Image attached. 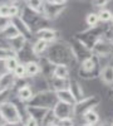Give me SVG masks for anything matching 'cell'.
<instances>
[{
    "label": "cell",
    "mask_w": 113,
    "mask_h": 126,
    "mask_svg": "<svg viewBox=\"0 0 113 126\" xmlns=\"http://www.w3.org/2000/svg\"><path fill=\"white\" fill-rule=\"evenodd\" d=\"M45 57L50 62H53L55 66L63 64L68 67H73L78 63L70 43L64 40H57L55 43L50 44L48 52L45 53Z\"/></svg>",
    "instance_id": "1"
},
{
    "label": "cell",
    "mask_w": 113,
    "mask_h": 126,
    "mask_svg": "<svg viewBox=\"0 0 113 126\" xmlns=\"http://www.w3.org/2000/svg\"><path fill=\"white\" fill-rule=\"evenodd\" d=\"M109 28L111 27H108L107 24L99 23L96 27L88 28L86 30H82V32H79V33H77L75 34V38L80 42L82 44H84L87 48H89L92 50V48L96 46V43H97L99 39H102L103 37L107 35Z\"/></svg>",
    "instance_id": "2"
},
{
    "label": "cell",
    "mask_w": 113,
    "mask_h": 126,
    "mask_svg": "<svg viewBox=\"0 0 113 126\" xmlns=\"http://www.w3.org/2000/svg\"><path fill=\"white\" fill-rule=\"evenodd\" d=\"M102 68H103V64H102L100 58L92 54L90 57L86 58L83 62L79 63L78 75L83 79H94L100 76Z\"/></svg>",
    "instance_id": "3"
},
{
    "label": "cell",
    "mask_w": 113,
    "mask_h": 126,
    "mask_svg": "<svg viewBox=\"0 0 113 126\" xmlns=\"http://www.w3.org/2000/svg\"><path fill=\"white\" fill-rule=\"evenodd\" d=\"M58 102V97H57V92L53 90H47L43 92H38L34 94V97L32 98L29 103L30 106H39L43 109H48V110H53V107L55 106V103Z\"/></svg>",
    "instance_id": "4"
},
{
    "label": "cell",
    "mask_w": 113,
    "mask_h": 126,
    "mask_svg": "<svg viewBox=\"0 0 113 126\" xmlns=\"http://www.w3.org/2000/svg\"><path fill=\"white\" fill-rule=\"evenodd\" d=\"M20 18H22L24 22L33 29V32L43 28V23L44 22H48V20L45 19L44 15L39 14V13H35L33 12V10H30L28 6H23L22 8V13H20Z\"/></svg>",
    "instance_id": "5"
},
{
    "label": "cell",
    "mask_w": 113,
    "mask_h": 126,
    "mask_svg": "<svg viewBox=\"0 0 113 126\" xmlns=\"http://www.w3.org/2000/svg\"><path fill=\"white\" fill-rule=\"evenodd\" d=\"M0 111L5 120V122L9 124H18V122H23V115L22 111L19 110V107L13 102V101H8L5 103H3L0 106Z\"/></svg>",
    "instance_id": "6"
},
{
    "label": "cell",
    "mask_w": 113,
    "mask_h": 126,
    "mask_svg": "<svg viewBox=\"0 0 113 126\" xmlns=\"http://www.w3.org/2000/svg\"><path fill=\"white\" fill-rule=\"evenodd\" d=\"M99 103H100L99 97L94 96V94L86 96L83 100L75 102V105H74V117H82L83 119V116L87 112L94 110Z\"/></svg>",
    "instance_id": "7"
},
{
    "label": "cell",
    "mask_w": 113,
    "mask_h": 126,
    "mask_svg": "<svg viewBox=\"0 0 113 126\" xmlns=\"http://www.w3.org/2000/svg\"><path fill=\"white\" fill-rule=\"evenodd\" d=\"M92 54L100 59H111L113 57V42L107 35L103 37L92 48Z\"/></svg>",
    "instance_id": "8"
},
{
    "label": "cell",
    "mask_w": 113,
    "mask_h": 126,
    "mask_svg": "<svg viewBox=\"0 0 113 126\" xmlns=\"http://www.w3.org/2000/svg\"><path fill=\"white\" fill-rule=\"evenodd\" d=\"M64 10H65V5H58V4L53 3L52 0H45L43 15L45 16L47 20H55L63 14Z\"/></svg>",
    "instance_id": "9"
},
{
    "label": "cell",
    "mask_w": 113,
    "mask_h": 126,
    "mask_svg": "<svg viewBox=\"0 0 113 126\" xmlns=\"http://www.w3.org/2000/svg\"><path fill=\"white\" fill-rule=\"evenodd\" d=\"M53 112H54V115L57 116L58 120L68 119V117H74V105L58 101L55 103V106L53 107Z\"/></svg>",
    "instance_id": "10"
},
{
    "label": "cell",
    "mask_w": 113,
    "mask_h": 126,
    "mask_svg": "<svg viewBox=\"0 0 113 126\" xmlns=\"http://www.w3.org/2000/svg\"><path fill=\"white\" fill-rule=\"evenodd\" d=\"M70 46H72V49H73V52H74V54H75V57H77V61H78V63H80V62H83L86 58H88V57H90L92 56V50L89 49V48H87L84 44H82L80 42L74 37L73 39H72L70 42Z\"/></svg>",
    "instance_id": "11"
},
{
    "label": "cell",
    "mask_w": 113,
    "mask_h": 126,
    "mask_svg": "<svg viewBox=\"0 0 113 126\" xmlns=\"http://www.w3.org/2000/svg\"><path fill=\"white\" fill-rule=\"evenodd\" d=\"M34 37H35V39H42V40L48 42L49 44H53L58 40V32L53 28L43 27L34 32Z\"/></svg>",
    "instance_id": "12"
},
{
    "label": "cell",
    "mask_w": 113,
    "mask_h": 126,
    "mask_svg": "<svg viewBox=\"0 0 113 126\" xmlns=\"http://www.w3.org/2000/svg\"><path fill=\"white\" fill-rule=\"evenodd\" d=\"M29 86L33 88L34 93H38V92H43V91H47V90H50V86H49V79L43 76V75H39V76H35L33 78H29Z\"/></svg>",
    "instance_id": "13"
},
{
    "label": "cell",
    "mask_w": 113,
    "mask_h": 126,
    "mask_svg": "<svg viewBox=\"0 0 113 126\" xmlns=\"http://www.w3.org/2000/svg\"><path fill=\"white\" fill-rule=\"evenodd\" d=\"M34 91L33 88L29 86V83L28 82H24L22 86H19L18 90H16V93H15V96L16 98L19 100V102H23V103H29L30 101H32V98L34 97Z\"/></svg>",
    "instance_id": "14"
},
{
    "label": "cell",
    "mask_w": 113,
    "mask_h": 126,
    "mask_svg": "<svg viewBox=\"0 0 113 126\" xmlns=\"http://www.w3.org/2000/svg\"><path fill=\"white\" fill-rule=\"evenodd\" d=\"M12 22H13V24L18 28V30H19V33L22 34V35H24L29 42H32V39L33 38H35L34 37V32H33V29L30 28L24 20L20 18V16H16V18H14V19H12Z\"/></svg>",
    "instance_id": "15"
},
{
    "label": "cell",
    "mask_w": 113,
    "mask_h": 126,
    "mask_svg": "<svg viewBox=\"0 0 113 126\" xmlns=\"http://www.w3.org/2000/svg\"><path fill=\"white\" fill-rule=\"evenodd\" d=\"M18 79L13 72H5L0 76V91H12L16 86Z\"/></svg>",
    "instance_id": "16"
},
{
    "label": "cell",
    "mask_w": 113,
    "mask_h": 126,
    "mask_svg": "<svg viewBox=\"0 0 113 126\" xmlns=\"http://www.w3.org/2000/svg\"><path fill=\"white\" fill-rule=\"evenodd\" d=\"M28 43H29V40L24 35H18L13 39L6 40V47H9L15 54H18L28 46Z\"/></svg>",
    "instance_id": "17"
},
{
    "label": "cell",
    "mask_w": 113,
    "mask_h": 126,
    "mask_svg": "<svg viewBox=\"0 0 113 126\" xmlns=\"http://www.w3.org/2000/svg\"><path fill=\"white\" fill-rule=\"evenodd\" d=\"M26 110V116H32L35 120H38L40 124L44 120V117L47 116V113L50 111L48 109H43V107H39V106H30V105H26L25 106Z\"/></svg>",
    "instance_id": "18"
},
{
    "label": "cell",
    "mask_w": 113,
    "mask_h": 126,
    "mask_svg": "<svg viewBox=\"0 0 113 126\" xmlns=\"http://www.w3.org/2000/svg\"><path fill=\"white\" fill-rule=\"evenodd\" d=\"M50 44L45 40H42V39H35L33 43H32V49H33V53H34V57L35 58H40L45 56V53L48 52Z\"/></svg>",
    "instance_id": "19"
},
{
    "label": "cell",
    "mask_w": 113,
    "mask_h": 126,
    "mask_svg": "<svg viewBox=\"0 0 113 126\" xmlns=\"http://www.w3.org/2000/svg\"><path fill=\"white\" fill-rule=\"evenodd\" d=\"M38 62L40 64V69H42V75L45 76L47 78H50L53 77V73H54V68H55V64L53 62H50L45 56L38 58Z\"/></svg>",
    "instance_id": "20"
},
{
    "label": "cell",
    "mask_w": 113,
    "mask_h": 126,
    "mask_svg": "<svg viewBox=\"0 0 113 126\" xmlns=\"http://www.w3.org/2000/svg\"><path fill=\"white\" fill-rule=\"evenodd\" d=\"M99 78L106 86L113 87V63L108 62L107 64L103 66Z\"/></svg>",
    "instance_id": "21"
},
{
    "label": "cell",
    "mask_w": 113,
    "mask_h": 126,
    "mask_svg": "<svg viewBox=\"0 0 113 126\" xmlns=\"http://www.w3.org/2000/svg\"><path fill=\"white\" fill-rule=\"evenodd\" d=\"M68 90L70 91L72 94H73L75 102L83 100L86 97L84 91H83V88H82V85L79 83V81H77V79H73V78L69 79V87H68Z\"/></svg>",
    "instance_id": "22"
},
{
    "label": "cell",
    "mask_w": 113,
    "mask_h": 126,
    "mask_svg": "<svg viewBox=\"0 0 113 126\" xmlns=\"http://www.w3.org/2000/svg\"><path fill=\"white\" fill-rule=\"evenodd\" d=\"M49 79V86L50 90H53L55 92L62 91V90H67L69 87V79H62V78H57V77H50Z\"/></svg>",
    "instance_id": "23"
},
{
    "label": "cell",
    "mask_w": 113,
    "mask_h": 126,
    "mask_svg": "<svg viewBox=\"0 0 113 126\" xmlns=\"http://www.w3.org/2000/svg\"><path fill=\"white\" fill-rule=\"evenodd\" d=\"M25 68H26V76L28 78H33L35 76L42 75V69H40V64L38 61H30L25 63Z\"/></svg>",
    "instance_id": "24"
},
{
    "label": "cell",
    "mask_w": 113,
    "mask_h": 126,
    "mask_svg": "<svg viewBox=\"0 0 113 126\" xmlns=\"http://www.w3.org/2000/svg\"><path fill=\"white\" fill-rule=\"evenodd\" d=\"M25 6H28L30 10H33L35 13L42 14L44 13V6H45V0H26Z\"/></svg>",
    "instance_id": "25"
},
{
    "label": "cell",
    "mask_w": 113,
    "mask_h": 126,
    "mask_svg": "<svg viewBox=\"0 0 113 126\" xmlns=\"http://www.w3.org/2000/svg\"><path fill=\"white\" fill-rule=\"evenodd\" d=\"M70 75V67L68 66H63V64H58L54 68V73H53V77L57 78H62V79H69Z\"/></svg>",
    "instance_id": "26"
},
{
    "label": "cell",
    "mask_w": 113,
    "mask_h": 126,
    "mask_svg": "<svg viewBox=\"0 0 113 126\" xmlns=\"http://www.w3.org/2000/svg\"><path fill=\"white\" fill-rule=\"evenodd\" d=\"M18 35H22L19 33V30H18V28L13 24V22H12V24H10L1 34H0V39H4L5 42L6 40H9V39H13V38H15V37H18Z\"/></svg>",
    "instance_id": "27"
},
{
    "label": "cell",
    "mask_w": 113,
    "mask_h": 126,
    "mask_svg": "<svg viewBox=\"0 0 113 126\" xmlns=\"http://www.w3.org/2000/svg\"><path fill=\"white\" fill-rule=\"evenodd\" d=\"M57 97H58V101L67 102V103H70V105H75V100H74L73 94L70 93V91H69L68 88H67V90L58 91V92H57Z\"/></svg>",
    "instance_id": "28"
},
{
    "label": "cell",
    "mask_w": 113,
    "mask_h": 126,
    "mask_svg": "<svg viewBox=\"0 0 113 126\" xmlns=\"http://www.w3.org/2000/svg\"><path fill=\"white\" fill-rule=\"evenodd\" d=\"M98 15H99V22L103 23V24H108L109 22H112V16H113V13L111 12L109 9H100L98 10Z\"/></svg>",
    "instance_id": "29"
},
{
    "label": "cell",
    "mask_w": 113,
    "mask_h": 126,
    "mask_svg": "<svg viewBox=\"0 0 113 126\" xmlns=\"http://www.w3.org/2000/svg\"><path fill=\"white\" fill-rule=\"evenodd\" d=\"M14 76L16 77L18 81H25V78H28L26 76V68H25V63H19V66L15 68V71L13 72Z\"/></svg>",
    "instance_id": "30"
},
{
    "label": "cell",
    "mask_w": 113,
    "mask_h": 126,
    "mask_svg": "<svg viewBox=\"0 0 113 126\" xmlns=\"http://www.w3.org/2000/svg\"><path fill=\"white\" fill-rule=\"evenodd\" d=\"M83 121L86 124H90V125H97L99 122V115L94 111L92 110L89 112H87L84 116H83Z\"/></svg>",
    "instance_id": "31"
},
{
    "label": "cell",
    "mask_w": 113,
    "mask_h": 126,
    "mask_svg": "<svg viewBox=\"0 0 113 126\" xmlns=\"http://www.w3.org/2000/svg\"><path fill=\"white\" fill-rule=\"evenodd\" d=\"M100 22H99V15L98 13H94V12H90L86 15V24L88 25V28H92V27H96L98 25Z\"/></svg>",
    "instance_id": "32"
},
{
    "label": "cell",
    "mask_w": 113,
    "mask_h": 126,
    "mask_svg": "<svg viewBox=\"0 0 113 126\" xmlns=\"http://www.w3.org/2000/svg\"><path fill=\"white\" fill-rule=\"evenodd\" d=\"M4 63H5V68H6V71H8V72H14V71H15V68L19 66L20 61H19V58H18L16 56H13V57L8 58Z\"/></svg>",
    "instance_id": "33"
},
{
    "label": "cell",
    "mask_w": 113,
    "mask_h": 126,
    "mask_svg": "<svg viewBox=\"0 0 113 126\" xmlns=\"http://www.w3.org/2000/svg\"><path fill=\"white\" fill-rule=\"evenodd\" d=\"M57 122H58L57 116L54 115L53 110H50V111L47 113V116L44 117V120L42 121V126H52V125H55Z\"/></svg>",
    "instance_id": "34"
},
{
    "label": "cell",
    "mask_w": 113,
    "mask_h": 126,
    "mask_svg": "<svg viewBox=\"0 0 113 126\" xmlns=\"http://www.w3.org/2000/svg\"><path fill=\"white\" fill-rule=\"evenodd\" d=\"M13 56H16V54H15L9 47H3V46H0V61L5 62L8 58L13 57Z\"/></svg>",
    "instance_id": "35"
},
{
    "label": "cell",
    "mask_w": 113,
    "mask_h": 126,
    "mask_svg": "<svg viewBox=\"0 0 113 126\" xmlns=\"http://www.w3.org/2000/svg\"><path fill=\"white\" fill-rule=\"evenodd\" d=\"M12 24V19L10 18H6V16H0V34Z\"/></svg>",
    "instance_id": "36"
},
{
    "label": "cell",
    "mask_w": 113,
    "mask_h": 126,
    "mask_svg": "<svg viewBox=\"0 0 113 126\" xmlns=\"http://www.w3.org/2000/svg\"><path fill=\"white\" fill-rule=\"evenodd\" d=\"M112 0H90V4L93 5L94 8H98L99 10L106 8V5H108Z\"/></svg>",
    "instance_id": "37"
},
{
    "label": "cell",
    "mask_w": 113,
    "mask_h": 126,
    "mask_svg": "<svg viewBox=\"0 0 113 126\" xmlns=\"http://www.w3.org/2000/svg\"><path fill=\"white\" fill-rule=\"evenodd\" d=\"M23 125L24 126H42V124H40L38 120H35L34 117H32V116H26L23 121Z\"/></svg>",
    "instance_id": "38"
},
{
    "label": "cell",
    "mask_w": 113,
    "mask_h": 126,
    "mask_svg": "<svg viewBox=\"0 0 113 126\" xmlns=\"http://www.w3.org/2000/svg\"><path fill=\"white\" fill-rule=\"evenodd\" d=\"M12 91H0V106H1L3 103L10 101V94H12Z\"/></svg>",
    "instance_id": "39"
},
{
    "label": "cell",
    "mask_w": 113,
    "mask_h": 126,
    "mask_svg": "<svg viewBox=\"0 0 113 126\" xmlns=\"http://www.w3.org/2000/svg\"><path fill=\"white\" fill-rule=\"evenodd\" d=\"M57 124H58L59 126H75L73 117H68V119H62V120H58V122H57Z\"/></svg>",
    "instance_id": "40"
},
{
    "label": "cell",
    "mask_w": 113,
    "mask_h": 126,
    "mask_svg": "<svg viewBox=\"0 0 113 126\" xmlns=\"http://www.w3.org/2000/svg\"><path fill=\"white\" fill-rule=\"evenodd\" d=\"M0 16L9 18V4L8 3H1V5H0Z\"/></svg>",
    "instance_id": "41"
},
{
    "label": "cell",
    "mask_w": 113,
    "mask_h": 126,
    "mask_svg": "<svg viewBox=\"0 0 113 126\" xmlns=\"http://www.w3.org/2000/svg\"><path fill=\"white\" fill-rule=\"evenodd\" d=\"M6 72V68H5V63L3 61H0V76L3 75V73Z\"/></svg>",
    "instance_id": "42"
},
{
    "label": "cell",
    "mask_w": 113,
    "mask_h": 126,
    "mask_svg": "<svg viewBox=\"0 0 113 126\" xmlns=\"http://www.w3.org/2000/svg\"><path fill=\"white\" fill-rule=\"evenodd\" d=\"M52 1L55 3V4H58V5H65L68 3V0H52Z\"/></svg>",
    "instance_id": "43"
},
{
    "label": "cell",
    "mask_w": 113,
    "mask_h": 126,
    "mask_svg": "<svg viewBox=\"0 0 113 126\" xmlns=\"http://www.w3.org/2000/svg\"><path fill=\"white\" fill-rule=\"evenodd\" d=\"M107 37H108V38H109V39L113 42V27H111V28H109L108 33H107Z\"/></svg>",
    "instance_id": "44"
},
{
    "label": "cell",
    "mask_w": 113,
    "mask_h": 126,
    "mask_svg": "<svg viewBox=\"0 0 113 126\" xmlns=\"http://www.w3.org/2000/svg\"><path fill=\"white\" fill-rule=\"evenodd\" d=\"M3 126H24V125H23V122H18V124H9V122H6Z\"/></svg>",
    "instance_id": "45"
},
{
    "label": "cell",
    "mask_w": 113,
    "mask_h": 126,
    "mask_svg": "<svg viewBox=\"0 0 113 126\" xmlns=\"http://www.w3.org/2000/svg\"><path fill=\"white\" fill-rule=\"evenodd\" d=\"M98 126H113V122H109V121H103V122H100Z\"/></svg>",
    "instance_id": "46"
},
{
    "label": "cell",
    "mask_w": 113,
    "mask_h": 126,
    "mask_svg": "<svg viewBox=\"0 0 113 126\" xmlns=\"http://www.w3.org/2000/svg\"><path fill=\"white\" fill-rule=\"evenodd\" d=\"M4 124H6V122H5V120H4V117H3V115H1V111H0V126H3Z\"/></svg>",
    "instance_id": "47"
},
{
    "label": "cell",
    "mask_w": 113,
    "mask_h": 126,
    "mask_svg": "<svg viewBox=\"0 0 113 126\" xmlns=\"http://www.w3.org/2000/svg\"><path fill=\"white\" fill-rule=\"evenodd\" d=\"M109 94H111V97L113 98V87H111V92H109Z\"/></svg>",
    "instance_id": "48"
},
{
    "label": "cell",
    "mask_w": 113,
    "mask_h": 126,
    "mask_svg": "<svg viewBox=\"0 0 113 126\" xmlns=\"http://www.w3.org/2000/svg\"><path fill=\"white\" fill-rule=\"evenodd\" d=\"M82 126H96V125H90V124H86V122H84Z\"/></svg>",
    "instance_id": "49"
},
{
    "label": "cell",
    "mask_w": 113,
    "mask_h": 126,
    "mask_svg": "<svg viewBox=\"0 0 113 126\" xmlns=\"http://www.w3.org/2000/svg\"><path fill=\"white\" fill-rule=\"evenodd\" d=\"M109 62H111V63H113V57H112V58L109 59Z\"/></svg>",
    "instance_id": "50"
},
{
    "label": "cell",
    "mask_w": 113,
    "mask_h": 126,
    "mask_svg": "<svg viewBox=\"0 0 113 126\" xmlns=\"http://www.w3.org/2000/svg\"><path fill=\"white\" fill-rule=\"evenodd\" d=\"M111 23H112V27H113V16H112V22Z\"/></svg>",
    "instance_id": "51"
},
{
    "label": "cell",
    "mask_w": 113,
    "mask_h": 126,
    "mask_svg": "<svg viewBox=\"0 0 113 126\" xmlns=\"http://www.w3.org/2000/svg\"><path fill=\"white\" fill-rule=\"evenodd\" d=\"M52 126H59V125H58V124H55V125H52Z\"/></svg>",
    "instance_id": "52"
},
{
    "label": "cell",
    "mask_w": 113,
    "mask_h": 126,
    "mask_svg": "<svg viewBox=\"0 0 113 126\" xmlns=\"http://www.w3.org/2000/svg\"><path fill=\"white\" fill-rule=\"evenodd\" d=\"M10 1H16V0H10Z\"/></svg>",
    "instance_id": "53"
},
{
    "label": "cell",
    "mask_w": 113,
    "mask_h": 126,
    "mask_svg": "<svg viewBox=\"0 0 113 126\" xmlns=\"http://www.w3.org/2000/svg\"><path fill=\"white\" fill-rule=\"evenodd\" d=\"M24 1H26V0H24Z\"/></svg>",
    "instance_id": "54"
},
{
    "label": "cell",
    "mask_w": 113,
    "mask_h": 126,
    "mask_svg": "<svg viewBox=\"0 0 113 126\" xmlns=\"http://www.w3.org/2000/svg\"><path fill=\"white\" fill-rule=\"evenodd\" d=\"M0 46H1V43H0Z\"/></svg>",
    "instance_id": "55"
},
{
    "label": "cell",
    "mask_w": 113,
    "mask_h": 126,
    "mask_svg": "<svg viewBox=\"0 0 113 126\" xmlns=\"http://www.w3.org/2000/svg\"><path fill=\"white\" fill-rule=\"evenodd\" d=\"M0 5H1V4H0Z\"/></svg>",
    "instance_id": "56"
}]
</instances>
